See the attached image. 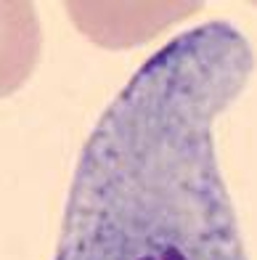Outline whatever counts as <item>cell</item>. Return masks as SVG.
Wrapping results in <instances>:
<instances>
[{
	"instance_id": "cell-3",
	"label": "cell",
	"mask_w": 257,
	"mask_h": 260,
	"mask_svg": "<svg viewBox=\"0 0 257 260\" xmlns=\"http://www.w3.org/2000/svg\"><path fill=\"white\" fill-rule=\"evenodd\" d=\"M117 260H196L186 247L175 244V242H165V244H154L149 250H141L135 255H127V257H117Z\"/></svg>"
},
{
	"instance_id": "cell-2",
	"label": "cell",
	"mask_w": 257,
	"mask_h": 260,
	"mask_svg": "<svg viewBox=\"0 0 257 260\" xmlns=\"http://www.w3.org/2000/svg\"><path fill=\"white\" fill-rule=\"evenodd\" d=\"M175 8L180 6H170V3L165 6H98V3L80 6V3H72L69 14H72V19L85 35H90L98 43L112 45L114 35L125 32L127 27H130L133 40H143L149 35L159 32L170 19L186 16L191 8H199V6H189L186 11H175Z\"/></svg>"
},
{
	"instance_id": "cell-1",
	"label": "cell",
	"mask_w": 257,
	"mask_h": 260,
	"mask_svg": "<svg viewBox=\"0 0 257 260\" xmlns=\"http://www.w3.org/2000/svg\"><path fill=\"white\" fill-rule=\"evenodd\" d=\"M43 29L32 3L0 0V99L19 90L40 61Z\"/></svg>"
}]
</instances>
